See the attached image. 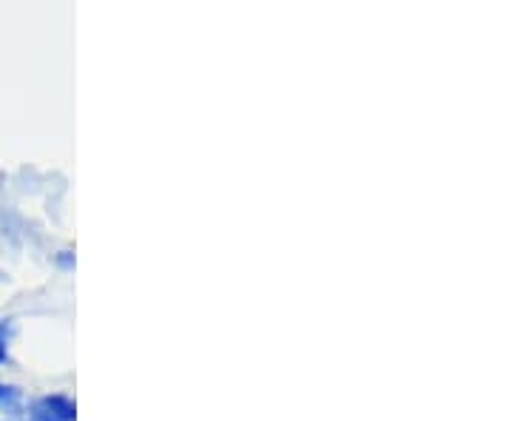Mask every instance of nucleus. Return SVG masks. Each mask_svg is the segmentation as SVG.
I'll list each match as a JSON object with an SVG mask.
<instances>
[{"label":"nucleus","instance_id":"nucleus-3","mask_svg":"<svg viewBox=\"0 0 512 421\" xmlns=\"http://www.w3.org/2000/svg\"><path fill=\"white\" fill-rule=\"evenodd\" d=\"M18 399V390L15 387H6L0 382V404H12Z\"/></svg>","mask_w":512,"mask_h":421},{"label":"nucleus","instance_id":"nucleus-2","mask_svg":"<svg viewBox=\"0 0 512 421\" xmlns=\"http://www.w3.org/2000/svg\"><path fill=\"white\" fill-rule=\"evenodd\" d=\"M9 333H12V325L9 322H0V362L9 359Z\"/></svg>","mask_w":512,"mask_h":421},{"label":"nucleus","instance_id":"nucleus-1","mask_svg":"<svg viewBox=\"0 0 512 421\" xmlns=\"http://www.w3.org/2000/svg\"><path fill=\"white\" fill-rule=\"evenodd\" d=\"M77 410L66 396H43L32 404V421H74Z\"/></svg>","mask_w":512,"mask_h":421}]
</instances>
